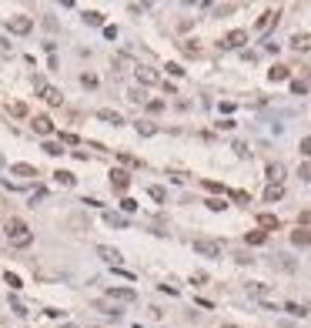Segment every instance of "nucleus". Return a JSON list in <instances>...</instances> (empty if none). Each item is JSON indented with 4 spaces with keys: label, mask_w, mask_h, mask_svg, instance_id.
I'll use <instances>...</instances> for the list:
<instances>
[{
    "label": "nucleus",
    "mask_w": 311,
    "mask_h": 328,
    "mask_svg": "<svg viewBox=\"0 0 311 328\" xmlns=\"http://www.w3.org/2000/svg\"><path fill=\"white\" fill-rule=\"evenodd\" d=\"M194 251L204 255V258H221V245L211 241V238H194Z\"/></svg>",
    "instance_id": "obj_1"
},
{
    "label": "nucleus",
    "mask_w": 311,
    "mask_h": 328,
    "mask_svg": "<svg viewBox=\"0 0 311 328\" xmlns=\"http://www.w3.org/2000/svg\"><path fill=\"white\" fill-rule=\"evenodd\" d=\"M244 44H247V31H231V34H224V40H221V47H228V50H238Z\"/></svg>",
    "instance_id": "obj_2"
},
{
    "label": "nucleus",
    "mask_w": 311,
    "mask_h": 328,
    "mask_svg": "<svg viewBox=\"0 0 311 328\" xmlns=\"http://www.w3.org/2000/svg\"><path fill=\"white\" fill-rule=\"evenodd\" d=\"M4 228H7V238H10V241H14V238H24V234H30V228H27L20 218H7V224H4Z\"/></svg>",
    "instance_id": "obj_3"
},
{
    "label": "nucleus",
    "mask_w": 311,
    "mask_h": 328,
    "mask_svg": "<svg viewBox=\"0 0 311 328\" xmlns=\"http://www.w3.org/2000/svg\"><path fill=\"white\" fill-rule=\"evenodd\" d=\"M278 17H281L278 10H264V14L258 17V24H255V31H258V34H268V31H271L274 24H278Z\"/></svg>",
    "instance_id": "obj_4"
},
{
    "label": "nucleus",
    "mask_w": 311,
    "mask_h": 328,
    "mask_svg": "<svg viewBox=\"0 0 311 328\" xmlns=\"http://www.w3.org/2000/svg\"><path fill=\"white\" fill-rule=\"evenodd\" d=\"M104 295L111 298V302H134L137 291L134 288H114V285H111V288H104Z\"/></svg>",
    "instance_id": "obj_5"
},
{
    "label": "nucleus",
    "mask_w": 311,
    "mask_h": 328,
    "mask_svg": "<svg viewBox=\"0 0 311 328\" xmlns=\"http://www.w3.org/2000/svg\"><path fill=\"white\" fill-rule=\"evenodd\" d=\"M97 255L104 258V264H111V268H120V251H117V248H111V245H101V248H97Z\"/></svg>",
    "instance_id": "obj_6"
},
{
    "label": "nucleus",
    "mask_w": 311,
    "mask_h": 328,
    "mask_svg": "<svg viewBox=\"0 0 311 328\" xmlns=\"http://www.w3.org/2000/svg\"><path fill=\"white\" fill-rule=\"evenodd\" d=\"M7 27H10L14 34H30V31H34V20H30V17H10Z\"/></svg>",
    "instance_id": "obj_7"
},
{
    "label": "nucleus",
    "mask_w": 311,
    "mask_h": 328,
    "mask_svg": "<svg viewBox=\"0 0 311 328\" xmlns=\"http://www.w3.org/2000/svg\"><path fill=\"white\" fill-rule=\"evenodd\" d=\"M264 174H268V181H271V184H281V181H285V174H288V171H285V164H281V161H271Z\"/></svg>",
    "instance_id": "obj_8"
},
{
    "label": "nucleus",
    "mask_w": 311,
    "mask_h": 328,
    "mask_svg": "<svg viewBox=\"0 0 311 328\" xmlns=\"http://www.w3.org/2000/svg\"><path fill=\"white\" fill-rule=\"evenodd\" d=\"M111 184L117 188V191H128V184H131V174L124 168H114L111 171Z\"/></svg>",
    "instance_id": "obj_9"
},
{
    "label": "nucleus",
    "mask_w": 311,
    "mask_h": 328,
    "mask_svg": "<svg viewBox=\"0 0 311 328\" xmlns=\"http://www.w3.org/2000/svg\"><path fill=\"white\" fill-rule=\"evenodd\" d=\"M30 128L37 131V134H50V131H54V121H50L47 114H37V117L30 121Z\"/></svg>",
    "instance_id": "obj_10"
},
{
    "label": "nucleus",
    "mask_w": 311,
    "mask_h": 328,
    "mask_svg": "<svg viewBox=\"0 0 311 328\" xmlns=\"http://www.w3.org/2000/svg\"><path fill=\"white\" fill-rule=\"evenodd\" d=\"M134 74H137V80H141L144 87H151V84H158V80H161V77H158V71H154V67H137Z\"/></svg>",
    "instance_id": "obj_11"
},
{
    "label": "nucleus",
    "mask_w": 311,
    "mask_h": 328,
    "mask_svg": "<svg viewBox=\"0 0 311 328\" xmlns=\"http://www.w3.org/2000/svg\"><path fill=\"white\" fill-rule=\"evenodd\" d=\"M97 117H101L104 124H114V128H120V124H124V117H120L117 111H111V107H101V114H97Z\"/></svg>",
    "instance_id": "obj_12"
},
{
    "label": "nucleus",
    "mask_w": 311,
    "mask_h": 328,
    "mask_svg": "<svg viewBox=\"0 0 311 328\" xmlns=\"http://www.w3.org/2000/svg\"><path fill=\"white\" fill-rule=\"evenodd\" d=\"M40 97H44L50 107H60V104H64V94H60L57 87H44V94H40Z\"/></svg>",
    "instance_id": "obj_13"
},
{
    "label": "nucleus",
    "mask_w": 311,
    "mask_h": 328,
    "mask_svg": "<svg viewBox=\"0 0 311 328\" xmlns=\"http://www.w3.org/2000/svg\"><path fill=\"white\" fill-rule=\"evenodd\" d=\"M291 245H298V248H308V245H311V231H308V228H298V231H291Z\"/></svg>",
    "instance_id": "obj_14"
},
{
    "label": "nucleus",
    "mask_w": 311,
    "mask_h": 328,
    "mask_svg": "<svg viewBox=\"0 0 311 328\" xmlns=\"http://www.w3.org/2000/svg\"><path fill=\"white\" fill-rule=\"evenodd\" d=\"M10 171H14V177H24V181H30V177L37 174V168H34V164H14Z\"/></svg>",
    "instance_id": "obj_15"
},
{
    "label": "nucleus",
    "mask_w": 311,
    "mask_h": 328,
    "mask_svg": "<svg viewBox=\"0 0 311 328\" xmlns=\"http://www.w3.org/2000/svg\"><path fill=\"white\" fill-rule=\"evenodd\" d=\"M285 198V184H268L264 188V201H281Z\"/></svg>",
    "instance_id": "obj_16"
},
{
    "label": "nucleus",
    "mask_w": 311,
    "mask_h": 328,
    "mask_svg": "<svg viewBox=\"0 0 311 328\" xmlns=\"http://www.w3.org/2000/svg\"><path fill=\"white\" fill-rule=\"evenodd\" d=\"M291 47L295 50H308L311 47V34H295V37H291Z\"/></svg>",
    "instance_id": "obj_17"
},
{
    "label": "nucleus",
    "mask_w": 311,
    "mask_h": 328,
    "mask_svg": "<svg viewBox=\"0 0 311 328\" xmlns=\"http://www.w3.org/2000/svg\"><path fill=\"white\" fill-rule=\"evenodd\" d=\"M268 77H271V80H288V77H291V71H288L285 64H274L271 71H268Z\"/></svg>",
    "instance_id": "obj_18"
},
{
    "label": "nucleus",
    "mask_w": 311,
    "mask_h": 328,
    "mask_svg": "<svg viewBox=\"0 0 311 328\" xmlns=\"http://www.w3.org/2000/svg\"><path fill=\"white\" fill-rule=\"evenodd\" d=\"M258 224H261V231L268 234V231H274V228H278V218H274V215H261V218H258Z\"/></svg>",
    "instance_id": "obj_19"
},
{
    "label": "nucleus",
    "mask_w": 311,
    "mask_h": 328,
    "mask_svg": "<svg viewBox=\"0 0 311 328\" xmlns=\"http://www.w3.org/2000/svg\"><path fill=\"white\" fill-rule=\"evenodd\" d=\"M247 295H255V298H261V302H264V295H268V285H261V281H251V285H247Z\"/></svg>",
    "instance_id": "obj_20"
},
{
    "label": "nucleus",
    "mask_w": 311,
    "mask_h": 328,
    "mask_svg": "<svg viewBox=\"0 0 311 328\" xmlns=\"http://www.w3.org/2000/svg\"><path fill=\"white\" fill-rule=\"evenodd\" d=\"M285 312H291V315H295V318H304V315H308V305H298V302H288V305H285Z\"/></svg>",
    "instance_id": "obj_21"
},
{
    "label": "nucleus",
    "mask_w": 311,
    "mask_h": 328,
    "mask_svg": "<svg viewBox=\"0 0 311 328\" xmlns=\"http://www.w3.org/2000/svg\"><path fill=\"white\" fill-rule=\"evenodd\" d=\"M154 131H158V128H154L151 121H137V134H141V137H154Z\"/></svg>",
    "instance_id": "obj_22"
},
{
    "label": "nucleus",
    "mask_w": 311,
    "mask_h": 328,
    "mask_svg": "<svg viewBox=\"0 0 311 328\" xmlns=\"http://www.w3.org/2000/svg\"><path fill=\"white\" fill-rule=\"evenodd\" d=\"M104 221H107V224H114V228H124V224H128L120 215H114V211H104Z\"/></svg>",
    "instance_id": "obj_23"
},
{
    "label": "nucleus",
    "mask_w": 311,
    "mask_h": 328,
    "mask_svg": "<svg viewBox=\"0 0 311 328\" xmlns=\"http://www.w3.org/2000/svg\"><path fill=\"white\" fill-rule=\"evenodd\" d=\"M54 177H57V181H60V184H64V188H74V181H77V177H74L71 171H57Z\"/></svg>",
    "instance_id": "obj_24"
},
{
    "label": "nucleus",
    "mask_w": 311,
    "mask_h": 328,
    "mask_svg": "<svg viewBox=\"0 0 311 328\" xmlns=\"http://www.w3.org/2000/svg\"><path fill=\"white\" fill-rule=\"evenodd\" d=\"M247 245H264V241H268V234H264V231H247Z\"/></svg>",
    "instance_id": "obj_25"
},
{
    "label": "nucleus",
    "mask_w": 311,
    "mask_h": 328,
    "mask_svg": "<svg viewBox=\"0 0 311 328\" xmlns=\"http://www.w3.org/2000/svg\"><path fill=\"white\" fill-rule=\"evenodd\" d=\"M84 20H87L90 27H101V24H104V17L97 14V10H87V14H84Z\"/></svg>",
    "instance_id": "obj_26"
},
{
    "label": "nucleus",
    "mask_w": 311,
    "mask_h": 328,
    "mask_svg": "<svg viewBox=\"0 0 311 328\" xmlns=\"http://www.w3.org/2000/svg\"><path fill=\"white\" fill-rule=\"evenodd\" d=\"M128 101H131V104H144V91L141 87H131L128 91Z\"/></svg>",
    "instance_id": "obj_27"
},
{
    "label": "nucleus",
    "mask_w": 311,
    "mask_h": 328,
    "mask_svg": "<svg viewBox=\"0 0 311 328\" xmlns=\"http://www.w3.org/2000/svg\"><path fill=\"white\" fill-rule=\"evenodd\" d=\"M44 151H47L50 158H57V154H64V147L57 144V141H47V144H44Z\"/></svg>",
    "instance_id": "obj_28"
},
{
    "label": "nucleus",
    "mask_w": 311,
    "mask_h": 328,
    "mask_svg": "<svg viewBox=\"0 0 311 328\" xmlns=\"http://www.w3.org/2000/svg\"><path fill=\"white\" fill-rule=\"evenodd\" d=\"M181 47H184V54H191V57H198V54H201V47L194 44V40H184Z\"/></svg>",
    "instance_id": "obj_29"
},
{
    "label": "nucleus",
    "mask_w": 311,
    "mask_h": 328,
    "mask_svg": "<svg viewBox=\"0 0 311 328\" xmlns=\"http://www.w3.org/2000/svg\"><path fill=\"white\" fill-rule=\"evenodd\" d=\"M4 281H7L10 288H20V285H24V281H20V275H14V272H7V275H4Z\"/></svg>",
    "instance_id": "obj_30"
},
{
    "label": "nucleus",
    "mask_w": 311,
    "mask_h": 328,
    "mask_svg": "<svg viewBox=\"0 0 311 328\" xmlns=\"http://www.w3.org/2000/svg\"><path fill=\"white\" fill-rule=\"evenodd\" d=\"M120 211H128V215H134V211H137V201H134V198H124V201H120Z\"/></svg>",
    "instance_id": "obj_31"
},
{
    "label": "nucleus",
    "mask_w": 311,
    "mask_h": 328,
    "mask_svg": "<svg viewBox=\"0 0 311 328\" xmlns=\"http://www.w3.org/2000/svg\"><path fill=\"white\" fill-rule=\"evenodd\" d=\"M298 177H301V181H311V161H304L301 168H298Z\"/></svg>",
    "instance_id": "obj_32"
},
{
    "label": "nucleus",
    "mask_w": 311,
    "mask_h": 328,
    "mask_svg": "<svg viewBox=\"0 0 311 328\" xmlns=\"http://www.w3.org/2000/svg\"><path fill=\"white\" fill-rule=\"evenodd\" d=\"M80 84L84 87H97V74H80Z\"/></svg>",
    "instance_id": "obj_33"
},
{
    "label": "nucleus",
    "mask_w": 311,
    "mask_h": 328,
    "mask_svg": "<svg viewBox=\"0 0 311 328\" xmlns=\"http://www.w3.org/2000/svg\"><path fill=\"white\" fill-rule=\"evenodd\" d=\"M207 208H211V211H224V208H228V204H224L221 198H207Z\"/></svg>",
    "instance_id": "obj_34"
},
{
    "label": "nucleus",
    "mask_w": 311,
    "mask_h": 328,
    "mask_svg": "<svg viewBox=\"0 0 311 328\" xmlns=\"http://www.w3.org/2000/svg\"><path fill=\"white\" fill-rule=\"evenodd\" d=\"M44 198H47V191H44V188H37V191L30 194V204H34V208H37V204H40V201H44Z\"/></svg>",
    "instance_id": "obj_35"
},
{
    "label": "nucleus",
    "mask_w": 311,
    "mask_h": 328,
    "mask_svg": "<svg viewBox=\"0 0 311 328\" xmlns=\"http://www.w3.org/2000/svg\"><path fill=\"white\" fill-rule=\"evenodd\" d=\"M234 154H238V158H247L251 151H247V144H244V141H234Z\"/></svg>",
    "instance_id": "obj_36"
},
{
    "label": "nucleus",
    "mask_w": 311,
    "mask_h": 328,
    "mask_svg": "<svg viewBox=\"0 0 311 328\" xmlns=\"http://www.w3.org/2000/svg\"><path fill=\"white\" fill-rule=\"evenodd\" d=\"M164 71H168L171 77H184V67H181V64H168V67H164Z\"/></svg>",
    "instance_id": "obj_37"
},
{
    "label": "nucleus",
    "mask_w": 311,
    "mask_h": 328,
    "mask_svg": "<svg viewBox=\"0 0 311 328\" xmlns=\"http://www.w3.org/2000/svg\"><path fill=\"white\" fill-rule=\"evenodd\" d=\"M291 91H295V94H304V91H308V80H291Z\"/></svg>",
    "instance_id": "obj_38"
},
{
    "label": "nucleus",
    "mask_w": 311,
    "mask_h": 328,
    "mask_svg": "<svg viewBox=\"0 0 311 328\" xmlns=\"http://www.w3.org/2000/svg\"><path fill=\"white\" fill-rule=\"evenodd\" d=\"M10 305H14V312H17V315H27V305L20 302V298H10Z\"/></svg>",
    "instance_id": "obj_39"
},
{
    "label": "nucleus",
    "mask_w": 311,
    "mask_h": 328,
    "mask_svg": "<svg viewBox=\"0 0 311 328\" xmlns=\"http://www.w3.org/2000/svg\"><path fill=\"white\" fill-rule=\"evenodd\" d=\"M298 151H301V154H304V158H311V137H304L301 144H298Z\"/></svg>",
    "instance_id": "obj_40"
},
{
    "label": "nucleus",
    "mask_w": 311,
    "mask_h": 328,
    "mask_svg": "<svg viewBox=\"0 0 311 328\" xmlns=\"http://www.w3.org/2000/svg\"><path fill=\"white\" fill-rule=\"evenodd\" d=\"M278 264H281V268H285V272H295V261H288L285 255H278Z\"/></svg>",
    "instance_id": "obj_41"
},
{
    "label": "nucleus",
    "mask_w": 311,
    "mask_h": 328,
    "mask_svg": "<svg viewBox=\"0 0 311 328\" xmlns=\"http://www.w3.org/2000/svg\"><path fill=\"white\" fill-rule=\"evenodd\" d=\"M151 198H154V201H164V188H158V184H151Z\"/></svg>",
    "instance_id": "obj_42"
},
{
    "label": "nucleus",
    "mask_w": 311,
    "mask_h": 328,
    "mask_svg": "<svg viewBox=\"0 0 311 328\" xmlns=\"http://www.w3.org/2000/svg\"><path fill=\"white\" fill-rule=\"evenodd\" d=\"M231 198L238 201V204H247V191H231Z\"/></svg>",
    "instance_id": "obj_43"
},
{
    "label": "nucleus",
    "mask_w": 311,
    "mask_h": 328,
    "mask_svg": "<svg viewBox=\"0 0 311 328\" xmlns=\"http://www.w3.org/2000/svg\"><path fill=\"white\" fill-rule=\"evenodd\" d=\"M120 164H124V168H134L137 161H134V158H131V154H120Z\"/></svg>",
    "instance_id": "obj_44"
},
{
    "label": "nucleus",
    "mask_w": 311,
    "mask_h": 328,
    "mask_svg": "<svg viewBox=\"0 0 311 328\" xmlns=\"http://www.w3.org/2000/svg\"><path fill=\"white\" fill-rule=\"evenodd\" d=\"M191 281H194V285H204L207 275H204V272H198V275H191Z\"/></svg>",
    "instance_id": "obj_45"
},
{
    "label": "nucleus",
    "mask_w": 311,
    "mask_h": 328,
    "mask_svg": "<svg viewBox=\"0 0 311 328\" xmlns=\"http://www.w3.org/2000/svg\"><path fill=\"white\" fill-rule=\"evenodd\" d=\"M301 221H304V224H311V211H301Z\"/></svg>",
    "instance_id": "obj_46"
},
{
    "label": "nucleus",
    "mask_w": 311,
    "mask_h": 328,
    "mask_svg": "<svg viewBox=\"0 0 311 328\" xmlns=\"http://www.w3.org/2000/svg\"><path fill=\"white\" fill-rule=\"evenodd\" d=\"M0 50H4V54H7V50H10V47H7V40H4V37H0Z\"/></svg>",
    "instance_id": "obj_47"
},
{
    "label": "nucleus",
    "mask_w": 311,
    "mask_h": 328,
    "mask_svg": "<svg viewBox=\"0 0 311 328\" xmlns=\"http://www.w3.org/2000/svg\"><path fill=\"white\" fill-rule=\"evenodd\" d=\"M221 328H238V325H221Z\"/></svg>",
    "instance_id": "obj_48"
},
{
    "label": "nucleus",
    "mask_w": 311,
    "mask_h": 328,
    "mask_svg": "<svg viewBox=\"0 0 311 328\" xmlns=\"http://www.w3.org/2000/svg\"><path fill=\"white\" fill-rule=\"evenodd\" d=\"M60 328H77V325H60Z\"/></svg>",
    "instance_id": "obj_49"
},
{
    "label": "nucleus",
    "mask_w": 311,
    "mask_h": 328,
    "mask_svg": "<svg viewBox=\"0 0 311 328\" xmlns=\"http://www.w3.org/2000/svg\"><path fill=\"white\" fill-rule=\"evenodd\" d=\"M0 168H4V154H0Z\"/></svg>",
    "instance_id": "obj_50"
}]
</instances>
